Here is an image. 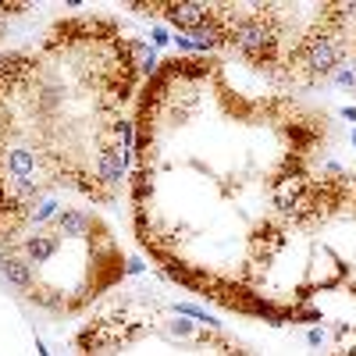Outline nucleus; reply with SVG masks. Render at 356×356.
<instances>
[{
	"label": "nucleus",
	"mask_w": 356,
	"mask_h": 356,
	"mask_svg": "<svg viewBox=\"0 0 356 356\" xmlns=\"http://www.w3.org/2000/svg\"><path fill=\"white\" fill-rule=\"evenodd\" d=\"M335 86H342V89H353V86H356V68H339V75H335Z\"/></svg>",
	"instance_id": "6"
},
{
	"label": "nucleus",
	"mask_w": 356,
	"mask_h": 356,
	"mask_svg": "<svg viewBox=\"0 0 356 356\" xmlns=\"http://www.w3.org/2000/svg\"><path fill=\"white\" fill-rule=\"evenodd\" d=\"M321 339H324L321 331H310V335H306V342H310V346H321Z\"/></svg>",
	"instance_id": "7"
},
{
	"label": "nucleus",
	"mask_w": 356,
	"mask_h": 356,
	"mask_svg": "<svg viewBox=\"0 0 356 356\" xmlns=\"http://www.w3.org/2000/svg\"><path fill=\"white\" fill-rule=\"evenodd\" d=\"M0 271H4L7 281H14V285H21V288L32 285V267L21 260V257H14V253H4V257H0Z\"/></svg>",
	"instance_id": "3"
},
{
	"label": "nucleus",
	"mask_w": 356,
	"mask_h": 356,
	"mask_svg": "<svg viewBox=\"0 0 356 356\" xmlns=\"http://www.w3.org/2000/svg\"><path fill=\"white\" fill-rule=\"evenodd\" d=\"M132 50L139 54V72H153V64H157V54H153V47H146V43H132Z\"/></svg>",
	"instance_id": "5"
},
{
	"label": "nucleus",
	"mask_w": 356,
	"mask_h": 356,
	"mask_svg": "<svg viewBox=\"0 0 356 356\" xmlns=\"http://www.w3.org/2000/svg\"><path fill=\"white\" fill-rule=\"evenodd\" d=\"M96 168H100L103 185L118 189V185H121V175H125V168H128V150H121V143L103 146V150H100V157H96Z\"/></svg>",
	"instance_id": "2"
},
{
	"label": "nucleus",
	"mask_w": 356,
	"mask_h": 356,
	"mask_svg": "<svg viewBox=\"0 0 356 356\" xmlns=\"http://www.w3.org/2000/svg\"><path fill=\"white\" fill-rule=\"evenodd\" d=\"M54 225H57L64 235H86V232H89V214H79V210H57Z\"/></svg>",
	"instance_id": "4"
},
{
	"label": "nucleus",
	"mask_w": 356,
	"mask_h": 356,
	"mask_svg": "<svg viewBox=\"0 0 356 356\" xmlns=\"http://www.w3.org/2000/svg\"><path fill=\"white\" fill-rule=\"evenodd\" d=\"M161 11H164V18L171 21L178 32H192V29H199V25L210 18V7H207V4H192V0H182V4H164Z\"/></svg>",
	"instance_id": "1"
}]
</instances>
